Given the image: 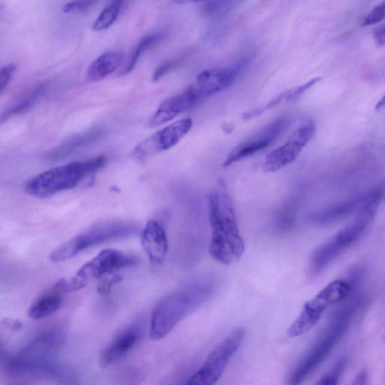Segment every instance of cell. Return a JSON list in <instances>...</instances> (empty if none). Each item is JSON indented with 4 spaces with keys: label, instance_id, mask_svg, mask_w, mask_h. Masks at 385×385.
<instances>
[{
    "label": "cell",
    "instance_id": "obj_1",
    "mask_svg": "<svg viewBox=\"0 0 385 385\" xmlns=\"http://www.w3.org/2000/svg\"><path fill=\"white\" fill-rule=\"evenodd\" d=\"M208 206L212 228L210 254L221 264L235 263L244 254L245 244L228 186L223 180L215 185L209 196Z\"/></svg>",
    "mask_w": 385,
    "mask_h": 385
},
{
    "label": "cell",
    "instance_id": "obj_2",
    "mask_svg": "<svg viewBox=\"0 0 385 385\" xmlns=\"http://www.w3.org/2000/svg\"><path fill=\"white\" fill-rule=\"evenodd\" d=\"M65 341L66 335L60 329L43 332L25 344L15 357L6 358L7 372L17 377H57L61 371L56 357Z\"/></svg>",
    "mask_w": 385,
    "mask_h": 385
},
{
    "label": "cell",
    "instance_id": "obj_3",
    "mask_svg": "<svg viewBox=\"0 0 385 385\" xmlns=\"http://www.w3.org/2000/svg\"><path fill=\"white\" fill-rule=\"evenodd\" d=\"M385 198V184L375 187L351 224L326 241L312 253L310 270L312 275L324 271L335 259L356 244L370 228Z\"/></svg>",
    "mask_w": 385,
    "mask_h": 385
},
{
    "label": "cell",
    "instance_id": "obj_4",
    "mask_svg": "<svg viewBox=\"0 0 385 385\" xmlns=\"http://www.w3.org/2000/svg\"><path fill=\"white\" fill-rule=\"evenodd\" d=\"M213 285L197 281L187 284L163 299L151 319L150 337L159 341L166 337L184 319L199 309L211 298Z\"/></svg>",
    "mask_w": 385,
    "mask_h": 385
},
{
    "label": "cell",
    "instance_id": "obj_5",
    "mask_svg": "<svg viewBox=\"0 0 385 385\" xmlns=\"http://www.w3.org/2000/svg\"><path fill=\"white\" fill-rule=\"evenodd\" d=\"M357 298L344 305L334 314L328 328L300 361L289 378L290 384H299L310 377L321 363L327 360L334 348L347 331L354 315L358 311L362 299Z\"/></svg>",
    "mask_w": 385,
    "mask_h": 385
},
{
    "label": "cell",
    "instance_id": "obj_6",
    "mask_svg": "<svg viewBox=\"0 0 385 385\" xmlns=\"http://www.w3.org/2000/svg\"><path fill=\"white\" fill-rule=\"evenodd\" d=\"M107 164L104 156L86 162H75L57 166L32 177L26 182L24 191L36 198H47L64 191L75 189L85 177Z\"/></svg>",
    "mask_w": 385,
    "mask_h": 385
},
{
    "label": "cell",
    "instance_id": "obj_7",
    "mask_svg": "<svg viewBox=\"0 0 385 385\" xmlns=\"http://www.w3.org/2000/svg\"><path fill=\"white\" fill-rule=\"evenodd\" d=\"M137 231V226L131 223L112 221L97 224L59 246L49 259L54 263L64 262L94 246L126 238Z\"/></svg>",
    "mask_w": 385,
    "mask_h": 385
},
{
    "label": "cell",
    "instance_id": "obj_8",
    "mask_svg": "<svg viewBox=\"0 0 385 385\" xmlns=\"http://www.w3.org/2000/svg\"><path fill=\"white\" fill-rule=\"evenodd\" d=\"M351 283L345 280H335L305 303L291 327L288 330L290 338L301 337L308 333L317 324L326 310L335 303L348 298L351 291Z\"/></svg>",
    "mask_w": 385,
    "mask_h": 385
},
{
    "label": "cell",
    "instance_id": "obj_9",
    "mask_svg": "<svg viewBox=\"0 0 385 385\" xmlns=\"http://www.w3.org/2000/svg\"><path fill=\"white\" fill-rule=\"evenodd\" d=\"M137 263V259L133 256L115 249H106L85 263L73 277L59 281L65 293L74 292L85 288L92 280L115 271L132 268Z\"/></svg>",
    "mask_w": 385,
    "mask_h": 385
},
{
    "label": "cell",
    "instance_id": "obj_10",
    "mask_svg": "<svg viewBox=\"0 0 385 385\" xmlns=\"http://www.w3.org/2000/svg\"><path fill=\"white\" fill-rule=\"evenodd\" d=\"M243 328H237L221 342L207 358L201 369L187 382V384L210 385L222 377L233 355L239 350L245 338Z\"/></svg>",
    "mask_w": 385,
    "mask_h": 385
},
{
    "label": "cell",
    "instance_id": "obj_11",
    "mask_svg": "<svg viewBox=\"0 0 385 385\" xmlns=\"http://www.w3.org/2000/svg\"><path fill=\"white\" fill-rule=\"evenodd\" d=\"M192 126L193 121L189 117L166 126L134 147L132 157L138 161H143L172 149L190 132Z\"/></svg>",
    "mask_w": 385,
    "mask_h": 385
},
{
    "label": "cell",
    "instance_id": "obj_12",
    "mask_svg": "<svg viewBox=\"0 0 385 385\" xmlns=\"http://www.w3.org/2000/svg\"><path fill=\"white\" fill-rule=\"evenodd\" d=\"M290 124L289 117H279L248 140L236 145L226 158L223 166H230L270 147L288 129Z\"/></svg>",
    "mask_w": 385,
    "mask_h": 385
},
{
    "label": "cell",
    "instance_id": "obj_13",
    "mask_svg": "<svg viewBox=\"0 0 385 385\" xmlns=\"http://www.w3.org/2000/svg\"><path fill=\"white\" fill-rule=\"evenodd\" d=\"M244 66L245 64L239 63L230 67L205 71L196 77L186 91L198 106L206 98L229 87L240 75Z\"/></svg>",
    "mask_w": 385,
    "mask_h": 385
},
{
    "label": "cell",
    "instance_id": "obj_14",
    "mask_svg": "<svg viewBox=\"0 0 385 385\" xmlns=\"http://www.w3.org/2000/svg\"><path fill=\"white\" fill-rule=\"evenodd\" d=\"M316 133V125L310 121L296 130L289 139L266 158L263 169L275 172L293 162Z\"/></svg>",
    "mask_w": 385,
    "mask_h": 385
},
{
    "label": "cell",
    "instance_id": "obj_15",
    "mask_svg": "<svg viewBox=\"0 0 385 385\" xmlns=\"http://www.w3.org/2000/svg\"><path fill=\"white\" fill-rule=\"evenodd\" d=\"M140 337L141 329L138 328L137 326H133V327L117 334L101 353L100 358L101 366L107 368L122 360L126 354L133 349Z\"/></svg>",
    "mask_w": 385,
    "mask_h": 385
},
{
    "label": "cell",
    "instance_id": "obj_16",
    "mask_svg": "<svg viewBox=\"0 0 385 385\" xmlns=\"http://www.w3.org/2000/svg\"><path fill=\"white\" fill-rule=\"evenodd\" d=\"M142 245L150 261L161 264L169 249L166 233L163 226L155 221L147 223L142 233Z\"/></svg>",
    "mask_w": 385,
    "mask_h": 385
},
{
    "label": "cell",
    "instance_id": "obj_17",
    "mask_svg": "<svg viewBox=\"0 0 385 385\" xmlns=\"http://www.w3.org/2000/svg\"><path fill=\"white\" fill-rule=\"evenodd\" d=\"M368 198V193L361 194L347 201L333 204L310 216L312 222L319 225L330 224L340 221L354 212H358Z\"/></svg>",
    "mask_w": 385,
    "mask_h": 385
},
{
    "label": "cell",
    "instance_id": "obj_18",
    "mask_svg": "<svg viewBox=\"0 0 385 385\" xmlns=\"http://www.w3.org/2000/svg\"><path fill=\"white\" fill-rule=\"evenodd\" d=\"M196 106L192 96L186 90L164 101L152 117L150 125L159 126L170 122L177 115L193 110Z\"/></svg>",
    "mask_w": 385,
    "mask_h": 385
},
{
    "label": "cell",
    "instance_id": "obj_19",
    "mask_svg": "<svg viewBox=\"0 0 385 385\" xmlns=\"http://www.w3.org/2000/svg\"><path fill=\"white\" fill-rule=\"evenodd\" d=\"M64 292L56 282L53 288L43 293L31 305L28 310L29 318L41 319L50 316L61 308Z\"/></svg>",
    "mask_w": 385,
    "mask_h": 385
},
{
    "label": "cell",
    "instance_id": "obj_20",
    "mask_svg": "<svg viewBox=\"0 0 385 385\" xmlns=\"http://www.w3.org/2000/svg\"><path fill=\"white\" fill-rule=\"evenodd\" d=\"M124 57L123 53L117 52H107L99 57L87 68L88 80L99 82L112 74L120 67Z\"/></svg>",
    "mask_w": 385,
    "mask_h": 385
},
{
    "label": "cell",
    "instance_id": "obj_21",
    "mask_svg": "<svg viewBox=\"0 0 385 385\" xmlns=\"http://www.w3.org/2000/svg\"><path fill=\"white\" fill-rule=\"evenodd\" d=\"M321 78H314L312 80L309 81L307 83H305L298 87H296L290 89V90L286 91L278 96L273 99L268 104L256 108V110H252L250 112H247L243 115V120H249L250 118H252L255 116H259L266 111L270 110L272 108L281 105L284 102H291L295 100H297L300 96H301L304 93L307 92L310 89L313 87L315 84H317L321 81Z\"/></svg>",
    "mask_w": 385,
    "mask_h": 385
},
{
    "label": "cell",
    "instance_id": "obj_22",
    "mask_svg": "<svg viewBox=\"0 0 385 385\" xmlns=\"http://www.w3.org/2000/svg\"><path fill=\"white\" fill-rule=\"evenodd\" d=\"M105 135V130L103 128H96V129L88 131L82 135L77 136L71 141H68L63 145L57 147L51 154L50 157L59 158L63 156L70 154L75 150L79 149V147L87 145L89 144L95 143L98 140H100L102 136Z\"/></svg>",
    "mask_w": 385,
    "mask_h": 385
},
{
    "label": "cell",
    "instance_id": "obj_23",
    "mask_svg": "<svg viewBox=\"0 0 385 385\" xmlns=\"http://www.w3.org/2000/svg\"><path fill=\"white\" fill-rule=\"evenodd\" d=\"M163 38L164 35L161 34H154L143 37L135 47L130 57L129 61H128L127 65L124 68L123 74L131 73L134 70L138 61H139L143 54L149 50L150 48L159 43Z\"/></svg>",
    "mask_w": 385,
    "mask_h": 385
},
{
    "label": "cell",
    "instance_id": "obj_24",
    "mask_svg": "<svg viewBox=\"0 0 385 385\" xmlns=\"http://www.w3.org/2000/svg\"><path fill=\"white\" fill-rule=\"evenodd\" d=\"M124 0H113L96 20L93 25L95 31H103L110 28L116 21L120 14L121 8Z\"/></svg>",
    "mask_w": 385,
    "mask_h": 385
},
{
    "label": "cell",
    "instance_id": "obj_25",
    "mask_svg": "<svg viewBox=\"0 0 385 385\" xmlns=\"http://www.w3.org/2000/svg\"><path fill=\"white\" fill-rule=\"evenodd\" d=\"M42 92L43 88H38L37 90L33 92L31 94L23 99V100L15 106L10 107L8 110L2 115L1 123H4L13 116L22 114L29 110V108L36 103Z\"/></svg>",
    "mask_w": 385,
    "mask_h": 385
},
{
    "label": "cell",
    "instance_id": "obj_26",
    "mask_svg": "<svg viewBox=\"0 0 385 385\" xmlns=\"http://www.w3.org/2000/svg\"><path fill=\"white\" fill-rule=\"evenodd\" d=\"M347 357H342L337 363H335L334 366L330 371L326 372L324 376L321 377L319 381L317 382V384H337L342 376V372H344L345 367H347Z\"/></svg>",
    "mask_w": 385,
    "mask_h": 385
},
{
    "label": "cell",
    "instance_id": "obj_27",
    "mask_svg": "<svg viewBox=\"0 0 385 385\" xmlns=\"http://www.w3.org/2000/svg\"><path fill=\"white\" fill-rule=\"evenodd\" d=\"M295 221V212L291 205L284 207L276 218L275 228L280 232L290 230Z\"/></svg>",
    "mask_w": 385,
    "mask_h": 385
},
{
    "label": "cell",
    "instance_id": "obj_28",
    "mask_svg": "<svg viewBox=\"0 0 385 385\" xmlns=\"http://www.w3.org/2000/svg\"><path fill=\"white\" fill-rule=\"evenodd\" d=\"M385 19V1L375 7L365 16L361 22L363 27H368L380 23Z\"/></svg>",
    "mask_w": 385,
    "mask_h": 385
},
{
    "label": "cell",
    "instance_id": "obj_29",
    "mask_svg": "<svg viewBox=\"0 0 385 385\" xmlns=\"http://www.w3.org/2000/svg\"><path fill=\"white\" fill-rule=\"evenodd\" d=\"M97 0H73L66 3L64 8V13H75L86 11L96 3Z\"/></svg>",
    "mask_w": 385,
    "mask_h": 385
},
{
    "label": "cell",
    "instance_id": "obj_30",
    "mask_svg": "<svg viewBox=\"0 0 385 385\" xmlns=\"http://www.w3.org/2000/svg\"><path fill=\"white\" fill-rule=\"evenodd\" d=\"M123 279V275L115 274L110 276V278L107 277L103 279L97 285L96 289L98 293L102 296L110 294L113 286L122 282Z\"/></svg>",
    "mask_w": 385,
    "mask_h": 385
},
{
    "label": "cell",
    "instance_id": "obj_31",
    "mask_svg": "<svg viewBox=\"0 0 385 385\" xmlns=\"http://www.w3.org/2000/svg\"><path fill=\"white\" fill-rule=\"evenodd\" d=\"M16 71L14 64H10L2 68L0 72V93L3 94L10 82H11Z\"/></svg>",
    "mask_w": 385,
    "mask_h": 385
},
{
    "label": "cell",
    "instance_id": "obj_32",
    "mask_svg": "<svg viewBox=\"0 0 385 385\" xmlns=\"http://www.w3.org/2000/svg\"><path fill=\"white\" fill-rule=\"evenodd\" d=\"M177 64H179V61L177 60L166 61L162 63L156 68L153 75V81H159L165 75L173 71Z\"/></svg>",
    "mask_w": 385,
    "mask_h": 385
},
{
    "label": "cell",
    "instance_id": "obj_33",
    "mask_svg": "<svg viewBox=\"0 0 385 385\" xmlns=\"http://www.w3.org/2000/svg\"><path fill=\"white\" fill-rule=\"evenodd\" d=\"M373 38L375 43H376L379 47H382L385 45V24L375 29L373 32Z\"/></svg>",
    "mask_w": 385,
    "mask_h": 385
},
{
    "label": "cell",
    "instance_id": "obj_34",
    "mask_svg": "<svg viewBox=\"0 0 385 385\" xmlns=\"http://www.w3.org/2000/svg\"><path fill=\"white\" fill-rule=\"evenodd\" d=\"M3 325L10 330H19L22 328V324L17 320L6 319L3 321Z\"/></svg>",
    "mask_w": 385,
    "mask_h": 385
},
{
    "label": "cell",
    "instance_id": "obj_35",
    "mask_svg": "<svg viewBox=\"0 0 385 385\" xmlns=\"http://www.w3.org/2000/svg\"><path fill=\"white\" fill-rule=\"evenodd\" d=\"M368 380V371L366 370H362L358 374V376L355 377L353 384H366Z\"/></svg>",
    "mask_w": 385,
    "mask_h": 385
},
{
    "label": "cell",
    "instance_id": "obj_36",
    "mask_svg": "<svg viewBox=\"0 0 385 385\" xmlns=\"http://www.w3.org/2000/svg\"><path fill=\"white\" fill-rule=\"evenodd\" d=\"M376 110L385 116V96H383L376 106Z\"/></svg>",
    "mask_w": 385,
    "mask_h": 385
},
{
    "label": "cell",
    "instance_id": "obj_37",
    "mask_svg": "<svg viewBox=\"0 0 385 385\" xmlns=\"http://www.w3.org/2000/svg\"><path fill=\"white\" fill-rule=\"evenodd\" d=\"M191 1H194V2H201V1H203V0H191Z\"/></svg>",
    "mask_w": 385,
    "mask_h": 385
},
{
    "label": "cell",
    "instance_id": "obj_38",
    "mask_svg": "<svg viewBox=\"0 0 385 385\" xmlns=\"http://www.w3.org/2000/svg\"><path fill=\"white\" fill-rule=\"evenodd\" d=\"M384 341H385V335H384Z\"/></svg>",
    "mask_w": 385,
    "mask_h": 385
}]
</instances>
